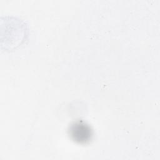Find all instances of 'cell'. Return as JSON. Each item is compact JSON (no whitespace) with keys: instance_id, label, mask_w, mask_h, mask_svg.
<instances>
[{"instance_id":"obj_1","label":"cell","mask_w":160,"mask_h":160,"mask_svg":"<svg viewBox=\"0 0 160 160\" xmlns=\"http://www.w3.org/2000/svg\"><path fill=\"white\" fill-rule=\"evenodd\" d=\"M68 134L74 142L80 144H86L92 139L93 130L88 122L79 119L69 125Z\"/></svg>"}]
</instances>
